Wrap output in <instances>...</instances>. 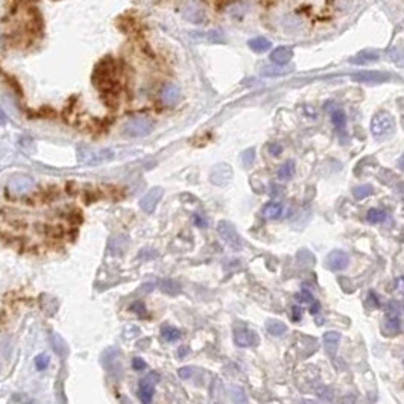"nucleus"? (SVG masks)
<instances>
[{
	"label": "nucleus",
	"instance_id": "41",
	"mask_svg": "<svg viewBox=\"0 0 404 404\" xmlns=\"http://www.w3.org/2000/svg\"><path fill=\"white\" fill-rule=\"evenodd\" d=\"M292 321H301V308L300 307H293V313H292Z\"/></svg>",
	"mask_w": 404,
	"mask_h": 404
},
{
	"label": "nucleus",
	"instance_id": "3",
	"mask_svg": "<svg viewBox=\"0 0 404 404\" xmlns=\"http://www.w3.org/2000/svg\"><path fill=\"white\" fill-rule=\"evenodd\" d=\"M153 129V120H151L149 117H131L129 120H126L123 123L122 131L128 137H143L151 134Z\"/></svg>",
	"mask_w": 404,
	"mask_h": 404
},
{
	"label": "nucleus",
	"instance_id": "25",
	"mask_svg": "<svg viewBox=\"0 0 404 404\" xmlns=\"http://www.w3.org/2000/svg\"><path fill=\"white\" fill-rule=\"evenodd\" d=\"M231 400L234 404H248V398H246V394L243 391V387L240 386H232L231 387Z\"/></svg>",
	"mask_w": 404,
	"mask_h": 404
},
{
	"label": "nucleus",
	"instance_id": "27",
	"mask_svg": "<svg viewBox=\"0 0 404 404\" xmlns=\"http://www.w3.org/2000/svg\"><path fill=\"white\" fill-rule=\"evenodd\" d=\"M366 219L371 224H380V222H384L386 213L384 210H380V208H371L366 214Z\"/></svg>",
	"mask_w": 404,
	"mask_h": 404
},
{
	"label": "nucleus",
	"instance_id": "36",
	"mask_svg": "<svg viewBox=\"0 0 404 404\" xmlns=\"http://www.w3.org/2000/svg\"><path fill=\"white\" fill-rule=\"evenodd\" d=\"M268 151H269L271 155H274V157H278V155L283 152V146L281 145H277V143H272V145H269Z\"/></svg>",
	"mask_w": 404,
	"mask_h": 404
},
{
	"label": "nucleus",
	"instance_id": "40",
	"mask_svg": "<svg viewBox=\"0 0 404 404\" xmlns=\"http://www.w3.org/2000/svg\"><path fill=\"white\" fill-rule=\"evenodd\" d=\"M131 308L134 310L135 313H138V315H142L145 312V305L142 303H135L134 305H131Z\"/></svg>",
	"mask_w": 404,
	"mask_h": 404
},
{
	"label": "nucleus",
	"instance_id": "8",
	"mask_svg": "<svg viewBox=\"0 0 404 404\" xmlns=\"http://www.w3.org/2000/svg\"><path fill=\"white\" fill-rule=\"evenodd\" d=\"M348 263H350V258H348V255L344 251L334 250L327 257H325L324 266L327 268L328 271L339 272V271H344L348 266Z\"/></svg>",
	"mask_w": 404,
	"mask_h": 404
},
{
	"label": "nucleus",
	"instance_id": "33",
	"mask_svg": "<svg viewBox=\"0 0 404 404\" xmlns=\"http://www.w3.org/2000/svg\"><path fill=\"white\" fill-rule=\"evenodd\" d=\"M48 365H49V357L46 355V354H40V355L35 357V366L40 371L46 369V368H48Z\"/></svg>",
	"mask_w": 404,
	"mask_h": 404
},
{
	"label": "nucleus",
	"instance_id": "7",
	"mask_svg": "<svg viewBox=\"0 0 404 404\" xmlns=\"http://www.w3.org/2000/svg\"><path fill=\"white\" fill-rule=\"evenodd\" d=\"M113 151L111 149H101V151H93L87 148L79 149V160L85 164H99L102 161H106L113 158Z\"/></svg>",
	"mask_w": 404,
	"mask_h": 404
},
{
	"label": "nucleus",
	"instance_id": "38",
	"mask_svg": "<svg viewBox=\"0 0 404 404\" xmlns=\"http://www.w3.org/2000/svg\"><path fill=\"white\" fill-rule=\"evenodd\" d=\"M132 368L137 369V371H142V369L146 368V363H145V360L140 359V357H134L132 359Z\"/></svg>",
	"mask_w": 404,
	"mask_h": 404
},
{
	"label": "nucleus",
	"instance_id": "32",
	"mask_svg": "<svg viewBox=\"0 0 404 404\" xmlns=\"http://www.w3.org/2000/svg\"><path fill=\"white\" fill-rule=\"evenodd\" d=\"M254 160H255V151H254L252 148L246 149V151L242 153V163H243L245 167H251L252 163H254Z\"/></svg>",
	"mask_w": 404,
	"mask_h": 404
},
{
	"label": "nucleus",
	"instance_id": "21",
	"mask_svg": "<svg viewBox=\"0 0 404 404\" xmlns=\"http://www.w3.org/2000/svg\"><path fill=\"white\" fill-rule=\"evenodd\" d=\"M126 245H128V239L125 236L111 237V240H110V251L114 252V254H122L123 251L126 250Z\"/></svg>",
	"mask_w": 404,
	"mask_h": 404
},
{
	"label": "nucleus",
	"instance_id": "29",
	"mask_svg": "<svg viewBox=\"0 0 404 404\" xmlns=\"http://www.w3.org/2000/svg\"><path fill=\"white\" fill-rule=\"evenodd\" d=\"M184 17L187 20H190V22H193V23H201V22H204L205 15L201 9H187L184 12Z\"/></svg>",
	"mask_w": 404,
	"mask_h": 404
},
{
	"label": "nucleus",
	"instance_id": "9",
	"mask_svg": "<svg viewBox=\"0 0 404 404\" xmlns=\"http://www.w3.org/2000/svg\"><path fill=\"white\" fill-rule=\"evenodd\" d=\"M232 179V169L229 164L227 163H221V164H216L211 172H210V181L214 184V185H227L229 181Z\"/></svg>",
	"mask_w": 404,
	"mask_h": 404
},
{
	"label": "nucleus",
	"instance_id": "19",
	"mask_svg": "<svg viewBox=\"0 0 404 404\" xmlns=\"http://www.w3.org/2000/svg\"><path fill=\"white\" fill-rule=\"evenodd\" d=\"M261 213L265 216V219H277L283 213V205L278 204V202H269V204L263 207Z\"/></svg>",
	"mask_w": 404,
	"mask_h": 404
},
{
	"label": "nucleus",
	"instance_id": "18",
	"mask_svg": "<svg viewBox=\"0 0 404 404\" xmlns=\"http://www.w3.org/2000/svg\"><path fill=\"white\" fill-rule=\"evenodd\" d=\"M266 330L271 336H283L286 331H287V327H286V324H283L281 321H277V319H269L266 322Z\"/></svg>",
	"mask_w": 404,
	"mask_h": 404
},
{
	"label": "nucleus",
	"instance_id": "26",
	"mask_svg": "<svg viewBox=\"0 0 404 404\" xmlns=\"http://www.w3.org/2000/svg\"><path fill=\"white\" fill-rule=\"evenodd\" d=\"M374 193V187H372L371 184H363V185H357V187L353 190V195L355 199H365L366 196Z\"/></svg>",
	"mask_w": 404,
	"mask_h": 404
},
{
	"label": "nucleus",
	"instance_id": "44",
	"mask_svg": "<svg viewBox=\"0 0 404 404\" xmlns=\"http://www.w3.org/2000/svg\"><path fill=\"white\" fill-rule=\"evenodd\" d=\"M5 122H6V117H5V114H3V111H2V110H0V123H2V125H3V123H5Z\"/></svg>",
	"mask_w": 404,
	"mask_h": 404
},
{
	"label": "nucleus",
	"instance_id": "11",
	"mask_svg": "<svg viewBox=\"0 0 404 404\" xmlns=\"http://www.w3.org/2000/svg\"><path fill=\"white\" fill-rule=\"evenodd\" d=\"M292 58H293V49L290 46H278V48H275L269 55L271 63L278 67L287 66L292 61Z\"/></svg>",
	"mask_w": 404,
	"mask_h": 404
},
{
	"label": "nucleus",
	"instance_id": "34",
	"mask_svg": "<svg viewBox=\"0 0 404 404\" xmlns=\"http://www.w3.org/2000/svg\"><path fill=\"white\" fill-rule=\"evenodd\" d=\"M287 72L281 70V69H263V76H281Z\"/></svg>",
	"mask_w": 404,
	"mask_h": 404
},
{
	"label": "nucleus",
	"instance_id": "12",
	"mask_svg": "<svg viewBox=\"0 0 404 404\" xmlns=\"http://www.w3.org/2000/svg\"><path fill=\"white\" fill-rule=\"evenodd\" d=\"M164 190L161 187H153L151 189L142 199H140V208L146 213H152L157 207V204L160 202V199L163 198Z\"/></svg>",
	"mask_w": 404,
	"mask_h": 404
},
{
	"label": "nucleus",
	"instance_id": "13",
	"mask_svg": "<svg viewBox=\"0 0 404 404\" xmlns=\"http://www.w3.org/2000/svg\"><path fill=\"white\" fill-rule=\"evenodd\" d=\"M179 96H181V93H179L178 85L170 84V82L166 84V85L161 88V91H160V99H161V102H163L166 106H174V105H177L178 101H179Z\"/></svg>",
	"mask_w": 404,
	"mask_h": 404
},
{
	"label": "nucleus",
	"instance_id": "22",
	"mask_svg": "<svg viewBox=\"0 0 404 404\" xmlns=\"http://www.w3.org/2000/svg\"><path fill=\"white\" fill-rule=\"evenodd\" d=\"M293 174H295V163L292 160H287V161H284L281 166H279L277 175H278L279 179L287 181V179H290L293 177Z\"/></svg>",
	"mask_w": 404,
	"mask_h": 404
},
{
	"label": "nucleus",
	"instance_id": "5",
	"mask_svg": "<svg viewBox=\"0 0 404 404\" xmlns=\"http://www.w3.org/2000/svg\"><path fill=\"white\" fill-rule=\"evenodd\" d=\"M353 81L366 85H379L391 81V75L387 72H379V70H363L353 76Z\"/></svg>",
	"mask_w": 404,
	"mask_h": 404
},
{
	"label": "nucleus",
	"instance_id": "1",
	"mask_svg": "<svg viewBox=\"0 0 404 404\" xmlns=\"http://www.w3.org/2000/svg\"><path fill=\"white\" fill-rule=\"evenodd\" d=\"M93 82L101 91L111 93L116 87V64L111 58L102 59L96 66L95 73H93Z\"/></svg>",
	"mask_w": 404,
	"mask_h": 404
},
{
	"label": "nucleus",
	"instance_id": "2",
	"mask_svg": "<svg viewBox=\"0 0 404 404\" xmlns=\"http://www.w3.org/2000/svg\"><path fill=\"white\" fill-rule=\"evenodd\" d=\"M371 132L377 142H383L395 132V120L387 111H379L371 120Z\"/></svg>",
	"mask_w": 404,
	"mask_h": 404
},
{
	"label": "nucleus",
	"instance_id": "43",
	"mask_svg": "<svg viewBox=\"0 0 404 404\" xmlns=\"http://www.w3.org/2000/svg\"><path fill=\"white\" fill-rule=\"evenodd\" d=\"M398 166H400V169H401V170H404V153H403V157L398 160Z\"/></svg>",
	"mask_w": 404,
	"mask_h": 404
},
{
	"label": "nucleus",
	"instance_id": "14",
	"mask_svg": "<svg viewBox=\"0 0 404 404\" xmlns=\"http://www.w3.org/2000/svg\"><path fill=\"white\" fill-rule=\"evenodd\" d=\"M153 392H155V387H153V381L148 377V379H143L142 383L138 386V397H140V401L143 404H151L152 398H153Z\"/></svg>",
	"mask_w": 404,
	"mask_h": 404
},
{
	"label": "nucleus",
	"instance_id": "39",
	"mask_svg": "<svg viewBox=\"0 0 404 404\" xmlns=\"http://www.w3.org/2000/svg\"><path fill=\"white\" fill-rule=\"evenodd\" d=\"M368 298H369V301H368V305H369V307H372V308H377V307L380 305V303L377 301V298H376V293H374V292H371V293L368 295Z\"/></svg>",
	"mask_w": 404,
	"mask_h": 404
},
{
	"label": "nucleus",
	"instance_id": "10",
	"mask_svg": "<svg viewBox=\"0 0 404 404\" xmlns=\"http://www.w3.org/2000/svg\"><path fill=\"white\" fill-rule=\"evenodd\" d=\"M234 342L239 347H255L260 342V336L250 328H236L234 330Z\"/></svg>",
	"mask_w": 404,
	"mask_h": 404
},
{
	"label": "nucleus",
	"instance_id": "23",
	"mask_svg": "<svg viewBox=\"0 0 404 404\" xmlns=\"http://www.w3.org/2000/svg\"><path fill=\"white\" fill-rule=\"evenodd\" d=\"M160 289L166 295H172V297H175V295H178L181 292V286L178 281H175V279H163L160 283Z\"/></svg>",
	"mask_w": 404,
	"mask_h": 404
},
{
	"label": "nucleus",
	"instance_id": "31",
	"mask_svg": "<svg viewBox=\"0 0 404 404\" xmlns=\"http://www.w3.org/2000/svg\"><path fill=\"white\" fill-rule=\"evenodd\" d=\"M52 344H53L55 351H56L59 355H64V354H66V344H64V340L61 339L56 333L52 334Z\"/></svg>",
	"mask_w": 404,
	"mask_h": 404
},
{
	"label": "nucleus",
	"instance_id": "17",
	"mask_svg": "<svg viewBox=\"0 0 404 404\" xmlns=\"http://www.w3.org/2000/svg\"><path fill=\"white\" fill-rule=\"evenodd\" d=\"M248 46H250L251 50L255 52V53H265L272 48V43L265 37H255V38L250 40Z\"/></svg>",
	"mask_w": 404,
	"mask_h": 404
},
{
	"label": "nucleus",
	"instance_id": "4",
	"mask_svg": "<svg viewBox=\"0 0 404 404\" xmlns=\"http://www.w3.org/2000/svg\"><path fill=\"white\" fill-rule=\"evenodd\" d=\"M217 232H219L221 239L234 251H240L242 250V239L239 236L237 229L234 228L231 222L228 221H221L217 224Z\"/></svg>",
	"mask_w": 404,
	"mask_h": 404
},
{
	"label": "nucleus",
	"instance_id": "16",
	"mask_svg": "<svg viewBox=\"0 0 404 404\" xmlns=\"http://www.w3.org/2000/svg\"><path fill=\"white\" fill-rule=\"evenodd\" d=\"M340 342V334L336 331H327L324 334V347L328 355H334Z\"/></svg>",
	"mask_w": 404,
	"mask_h": 404
},
{
	"label": "nucleus",
	"instance_id": "15",
	"mask_svg": "<svg viewBox=\"0 0 404 404\" xmlns=\"http://www.w3.org/2000/svg\"><path fill=\"white\" fill-rule=\"evenodd\" d=\"M401 328V322L398 319V316H386L383 324H381V330L384 336H395L400 333Z\"/></svg>",
	"mask_w": 404,
	"mask_h": 404
},
{
	"label": "nucleus",
	"instance_id": "24",
	"mask_svg": "<svg viewBox=\"0 0 404 404\" xmlns=\"http://www.w3.org/2000/svg\"><path fill=\"white\" fill-rule=\"evenodd\" d=\"M297 261L301 268H312L315 265V255L308 250H301L297 255Z\"/></svg>",
	"mask_w": 404,
	"mask_h": 404
},
{
	"label": "nucleus",
	"instance_id": "20",
	"mask_svg": "<svg viewBox=\"0 0 404 404\" xmlns=\"http://www.w3.org/2000/svg\"><path fill=\"white\" fill-rule=\"evenodd\" d=\"M379 59V53L376 50H362L357 53L353 59H351V63L354 64H365V63H369V61H376Z\"/></svg>",
	"mask_w": 404,
	"mask_h": 404
},
{
	"label": "nucleus",
	"instance_id": "6",
	"mask_svg": "<svg viewBox=\"0 0 404 404\" xmlns=\"http://www.w3.org/2000/svg\"><path fill=\"white\" fill-rule=\"evenodd\" d=\"M34 179L29 175H23V174H15L11 177L9 182H8V189L12 195L20 196V195H26L27 192H30L34 189Z\"/></svg>",
	"mask_w": 404,
	"mask_h": 404
},
{
	"label": "nucleus",
	"instance_id": "42",
	"mask_svg": "<svg viewBox=\"0 0 404 404\" xmlns=\"http://www.w3.org/2000/svg\"><path fill=\"white\" fill-rule=\"evenodd\" d=\"M397 290H398L401 295H404V277H400V278L397 279Z\"/></svg>",
	"mask_w": 404,
	"mask_h": 404
},
{
	"label": "nucleus",
	"instance_id": "35",
	"mask_svg": "<svg viewBox=\"0 0 404 404\" xmlns=\"http://www.w3.org/2000/svg\"><path fill=\"white\" fill-rule=\"evenodd\" d=\"M178 374H179V377H181V379H184V380H189V379L193 376V369H192V368H189V366H185V368H181V369H179Z\"/></svg>",
	"mask_w": 404,
	"mask_h": 404
},
{
	"label": "nucleus",
	"instance_id": "28",
	"mask_svg": "<svg viewBox=\"0 0 404 404\" xmlns=\"http://www.w3.org/2000/svg\"><path fill=\"white\" fill-rule=\"evenodd\" d=\"M161 336L164 337V340L167 342H175L181 337V333L178 328L175 327H169V325H166V327L161 328Z\"/></svg>",
	"mask_w": 404,
	"mask_h": 404
},
{
	"label": "nucleus",
	"instance_id": "30",
	"mask_svg": "<svg viewBox=\"0 0 404 404\" xmlns=\"http://www.w3.org/2000/svg\"><path fill=\"white\" fill-rule=\"evenodd\" d=\"M331 122H333V125L339 129H342L345 126V113L342 111V110H334L331 113Z\"/></svg>",
	"mask_w": 404,
	"mask_h": 404
},
{
	"label": "nucleus",
	"instance_id": "37",
	"mask_svg": "<svg viewBox=\"0 0 404 404\" xmlns=\"http://www.w3.org/2000/svg\"><path fill=\"white\" fill-rule=\"evenodd\" d=\"M297 298H298L300 301H303V303H313V297H312V295H310L308 292H305V290L300 292V293L297 295Z\"/></svg>",
	"mask_w": 404,
	"mask_h": 404
}]
</instances>
